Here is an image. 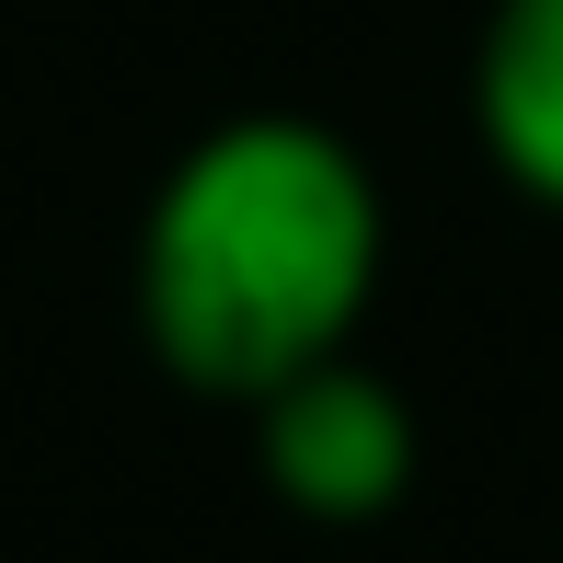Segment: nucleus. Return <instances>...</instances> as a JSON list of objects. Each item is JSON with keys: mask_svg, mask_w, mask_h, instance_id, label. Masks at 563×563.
Returning a JSON list of instances; mask_svg holds the SVG:
<instances>
[{"mask_svg": "<svg viewBox=\"0 0 563 563\" xmlns=\"http://www.w3.org/2000/svg\"><path fill=\"white\" fill-rule=\"evenodd\" d=\"M472 139L529 208L563 219V0H495L472 35Z\"/></svg>", "mask_w": 563, "mask_h": 563, "instance_id": "nucleus-3", "label": "nucleus"}, {"mask_svg": "<svg viewBox=\"0 0 563 563\" xmlns=\"http://www.w3.org/2000/svg\"><path fill=\"white\" fill-rule=\"evenodd\" d=\"M253 415V472L288 518L311 529H379L426 472V438H415V402L368 368V356H311L288 368L276 391L242 402Z\"/></svg>", "mask_w": 563, "mask_h": 563, "instance_id": "nucleus-2", "label": "nucleus"}, {"mask_svg": "<svg viewBox=\"0 0 563 563\" xmlns=\"http://www.w3.org/2000/svg\"><path fill=\"white\" fill-rule=\"evenodd\" d=\"M391 265V208L345 126L322 115H219L173 150L139 208L126 311L185 391L253 402L311 356H345Z\"/></svg>", "mask_w": 563, "mask_h": 563, "instance_id": "nucleus-1", "label": "nucleus"}]
</instances>
